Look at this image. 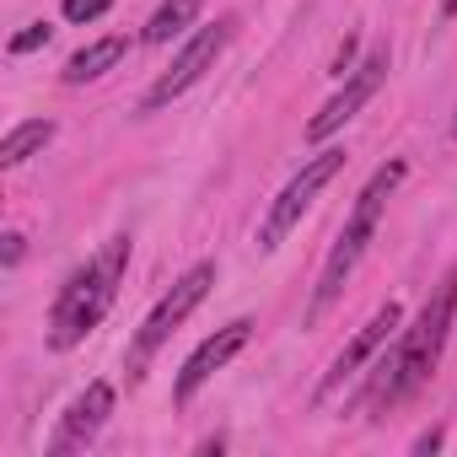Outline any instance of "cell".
Returning <instances> with one entry per match:
<instances>
[{
  "label": "cell",
  "mask_w": 457,
  "mask_h": 457,
  "mask_svg": "<svg viewBox=\"0 0 457 457\" xmlns=\"http://www.w3.org/2000/svg\"><path fill=\"white\" fill-rule=\"evenodd\" d=\"M124 264H129V237H113L97 259H87V264L65 280V291H60V302H54V318H49V345H54V350L81 345V339L108 318L113 296H119V280H124Z\"/></svg>",
  "instance_id": "cell-1"
},
{
  "label": "cell",
  "mask_w": 457,
  "mask_h": 457,
  "mask_svg": "<svg viewBox=\"0 0 457 457\" xmlns=\"http://www.w3.org/2000/svg\"><path fill=\"white\" fill-rule=\"evenodd\" d=\"M403 162H387V167H377L371 172V183L355 194V210H350V220H345V232H339V243L328 248V264H323V275H318V291H312V323L345 296V280L355 275V264H361V253H366V243L377 237V215H382V204H387V194L403 183Z\"/></svg>",
  "instance_id": "cell-2"
},
{
  "label": "cell",
  "mask_w": 457,
  "mask_h": 457,
  "mask_svg": "<svg viewBox=\"0 0 457 457\" xmlns=\"http://www.w3.org/2000/svg\"><path fill=\"white\" fill-rule=\"evenodd\" d=\"M210 286H215V264L210 259H199L194 270H183L178 280H172V291L145 312V323H140V334H135V345H129V382H140L145 377V366H151V355L172 339V328L210 296Z\"/></svg>",
  "instance_id": "cell-3"
},
{
  "label": "cell",
  "mask_w": 457,
  "mask_h": 457,
  "mask_svg": "<svg viewBox=\"0 0 457 457\" xmlns=\"http://www.w3.org/2000/svg\"><path fill=\"white\" fill-rule=\"evenodd\" d=\"M339 172H345V151H339V145H328V151H318V156H312V162H307L286 188H280V199H275V204H270V215H264V232H259V248H264V253H275V248L291 237V226L307 215V204L318 199V188H328Z\"/></svg>",
  "instance_id": "cell-4"
},
{
  "label": "cell",
  "mask_w": 457,
  "mask_h": 457,
  "mask_svg": "<svg viewBox=\"0 0 457 457\" xmlns=\"http://www.w3.org/2000/svg\"><path fill=\"white\" fill-rule=\"evenodd\" d=\"M232 28H237L232 17H220V22L199 28V33H194V38L183 44V54H178V60H172V65H167V71L156 76V87L145 92V103H140V108L151 113V108H167L172 97H183V92H188V87H194V81H199V76H204V71H210V65L220 60V49L232 44Z\"/></svg>",
  "instance_id": "cell-5"
},
{
  "label": "cell",
  "mask_w": 457,
  "mask_h": 457,
  "mask_svg": "<svg viewBox=\"0 0 457 457\" xmlns=\"http://www.w3.org/2000/svg\"><path fill=\"white\" fill-rule=\"evenodd\" d=\"M387 65H393V54H387V44H377V49H371V54L350 71V81H345V87H339V92H334V97H328L312 119H307V140L318 145V140L339 135V129H345V124H350V119H355L371 97H377V87H382Z\"/></svg>",
  "instance_id": "cell-6"
},
{
  "label": "cell",
  "mask_w": 457,
  "mask_h": 457,
  "mask_svg": "<svg viewBox=\"0 0 457 457\" xmlns=\"http://www.w3.org/2000/svg\"><path fill=\"white\" fill-rule=\"evenodd\" d=\"M248 334H253V323H248V318L226 323V328H215V334H210V339H204V345L183 361V371H178V382H172V398H178V403H188V398H194V393H199V387H204V382L226 366V361H232V355L248 345Z\"/></svg>",
  "instance_id": "cell-7"
},
{
  "label": "cell",
  "mask_w": 457,
  "mask_h": 457,
  "mask_svg": "<svg viewBox=\"0 0 457 457\" xmlns=\"http://www.w3.org/2000/svg\"><path fill=\"white\" fill-rule=\"evenodd\" d=\"M398 328H403V307H398V302H382V307L355 328V339L339 350V361H334V371H328V382H323V398H328L345 377H355L366 361H377V350H382V345H393V334H398Z\"/></svg>",
  "instance_id": "cell-8"
},
{
  "label": "cell",
  "mask_w": 457,
  "mask_h": 457,
  "mask_svg": "<svg viewBox=\"0 0 457 457\" xmlns=\"http://www.w3.org/2000/svg\"><path fill=\"white\" fill-rule=\"evenodd\" d=\"M108 414H113V387L108 382H92L71 409H65V425H60V441H54V452L65 457V452H76V446H87L103 425H108Z\"/></svg>",
  "instance_id": "cell-9"
},
{
  "label": "cell",
  "mask_w": 457,
  "mask_h": 457,
  "mask_svg": "<svg viewBox=\"0 0 457 457\" xmlns=\"http://www.w3.org/2000/svg\"><path fill=\"white\" fill-rule=\"evenodd\" d=\"M124 49H129V38H97V44L76 49V54L65 60V81H71V87H87V81L108 76V71L124 60Z\"/></svg>",
  "instance_id": "cell-10"
},
{
  "label": "cell",
  "mask_w": 457,
  "mask_h": 457,
  "mask_svg": "<svg viewBox=\"0 0 457 457\" xmlns=\"http://www.w3.org/2000/svg\"><path fill=\"white\" fill-rule=\"evenodd\" d=\"M199 12H204V0H162V6L151 12V22H145V33H140V38H145V44H172V38H178Z\"/></svg>",
  "instance_id": "cell-11"
},
{
  "label": "cell",
  "mask_w": 457,
  "mask_h": 457,
  "mask_svg": "<svg viewBox=\"0 0 457 457\" xmlns=\"http://www.w3.org/2000/svg\"><path fill=\"white\" fill-rule=\"evenodd\" d=\"M54 140V119H28V124H17L6 140H0V167H22L33 151H44Z\"/></svg>",
  "instance_id": "cell-12"
},
{
  "label": "cell",
  "mask_w": 457,
  "mask_h": 457,
  "mask_svg": "<svg viewBox=\"0 0 457 457\" xmlns=\"http://www.w3.org/2000/svg\"><path fill=\"white\" fill-rule=\"evenodd\" d=\"M113 12V0H65V22H97Z\"/></svg>",
  "instance_id": "cell-13"
},
{
  "label": "cell",
  "mask_w": 457,
  "mask_h": 457,
  "mask_svg": "<svg viewBox=\"0 0 457 457\" xmlns=\"http://www.w3.org/2000/svg\"><path fill=\"white\" fill-rule=\"evenodd\" d=\"M49 33H54L49 22H33V28H22V33L12 38V54H33V49H44V44H49Z\"/></svg>",
  "instance_id": "cell-14"
},
{
  "label": "cell",
  "mask_w": 457,
  "mask_h": 457,
  "mask_svg": "<svg viewBox=\"0 0 457 457\" xmlns=\"http://www.w3.org/2000/svg\"><path fill=\"white\" fill-rule=\"evenodd\" d=\"M0 243H6V248H0V264H6V270L22 264V253H28V237H22V232H6Z\"/></svg>",
  "instance_id": "cell-15"
},
{
  "label": "cell",
  "mask_w": 457,
  "mask_h": 457,
  "mask_svg": "<svg viewBox=\"0 0 457 457\" xmlns=\"http://www.w3.org/2000/svg\"><path fill=\"white\" fill-rule=\"evenodd\" d=\"M436 446H441V430H425V436L414 441V452H436Z\"/></svg>",
  "instance_id": "cell-16"
},
{
  "label": "cell",
  "mask_w": 457,
  "mask_h": 457,
  "mask_svg": "<svg viewBox=\"0 0 457 457\" xmlns=\"http://www.w3.org/2000/svg\"><path fill=\"white\" fill-rule=\"evenodd\" d=\"M452 12H457V0H446V17H452Z\"/></svg>",
  "instance_id": "cell-17"
},
{
  "label": "cell",
  "mask_w": 457,
  "mask_h": 457,
  "mask_svg": "<svg viewBox=\"0 0 457 457\" xmlns=\"http://www.w3.org/2000/svg\"><path fill=\"white\" fill-rule=\"evenodd\" d=\"M452 135H457V119H452Z\"/></svg>",
  "instance_id": "cell-18"
}]
</instances>
